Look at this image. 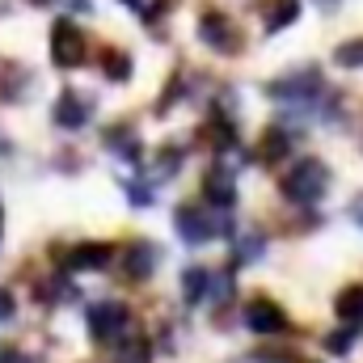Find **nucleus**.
Instances as JSON below:
<instances>
[{"instance_id":"1","label":"nucleus","mask_w":363,"mask_h":363,"mask_svg":"<svg viewBox=\"0 0 363 363\" xmlns=\"http://www.w3.org/2000/svg\"><path fill=\"white\" fill-rule=\"evenodd\" d=\"M325 190H330V169H325L317 157L296 161V165L287 169V178H283V194H287L291 203H300V207L321 203V194H325Z\"/></svg>"},{"instance_id":"2","label":"nucleus","mask_w":363,"mask_h":363,"mask_svg":"<svg viewBox=\"0 0 363 363\" xmlns=\"http://www.w3.org/2000/svg\"><path fill=\"white\" fill-rule=\"evenodd\" d=\"M51 60H55L60 68L85 64V34H81L72 21H55V30H51Z\"/></svg>"},{"instance_id":"3","label":"nucleus","mask_w":363,"mask_h":363,"mask_svg":"<svg viewBox=\"0 0 363 363\" xmlns=\"http://www.w3.org/2000/svg\"><path fill=\"white\" fill-rule=\"evenodd\" d=\"M174 224H178V237L182 241H190V245H203V241H211V237L224 228V220L207 216L203 207H178Z\"/></svg>"},{"instance_id":"4","label":"nucleus","mask_w":363,"mask_h":363,"mask_svg":"<svg viewBox=\"0 0 363 363\" xmlns=\"http://www.w3.org/2000/svg\"><path fill=\"white\" fill-rule=\"evenodd\" d=\"M123 330H127V308L123 304L106 300V304H93L89 308V334L97 342H114Z\"/></svg>"},{"instance_id":"5","label":"nucleus","mask_w":363,"mask_h":363,"mask_svg":"<svg viewBox=\"0 0 363 363\" xmlns=\"http://www.w3.org/2000/svg\"><path fill=\"white\" fill-rule=\"evenodd\" d=\"M245 325H250L254 334H283V330H287V317H283V308L271 304V300H250Z\"/></svg>"},{"instance_id":"6","label":"nucleus","mask_w":363,"mask_h":363,"mask_svg":"<svg viewBox=\"0 0 363 363\" xmlns=\"http://www.w3.org/2000/svg\"><path fill=\"white\" fill-rule=\"evenodd\" d=\"M55 123H60V127H85V123H89V97H81V93L68 89L55 101Z\"/></svg>"},{"instance_id":"7","label":"nucleus","mask_w":363,"mask_h":363,"mask_svg":"<svg viewBox=\"0 0 363 363\" xmlns=\"http://www.w3.org/2000/svg\"><path fill=\"white\" fill-rule=\"evenodd\" d=\"M64 262H68L72 271H101V267L110 262V245H101V241L77 245V250H68V254H64Z\"/></svg>"},{"instance_id":"8","label":"nucleus","mask_w":363,"mask_h":363,"mask_svg":"<svg viewBox=\"0 0 363 363\" xmlns=\"http://www.w3.org/2000/svg\"><path fill=\"white\" fill-rule=\"evenodd\" d=\"M313 93H321V81H317V72L308 68V72H300V77H283V81H274L271 85V97H313Z\"/></svg>"},{"instance_id":"9","label":"nucleus","mask_w":363,"mask_h":363,"mask_svg":"<svg viewBox=\"0 0 363 363\" xmlns=\"http://www.w3.org/2000/svg\"><path fill=\"white\" fill-rule=\"evenodd\" d=\"M199 34H203L216 51H237V47H233V43H237V34H233V26H228L220 13H207V17L199 21Z\"/></svg>"},{"instance_id":"10","label":"nucleus","mask_w":363,"mask_h":363,"mask_svg":"<svg viewBox=\"0 0 363 363\" xmlns=\"http://www.w3.org/2000/svg\"><path fill=\"white\" fill-rule=\"evenodd\" d=\"M203 194H207V203H211V207L228 211V207H233V199H237L233 174H220V169H211V174H207V182H203Z\"/></svg>"},{"instance_id":"11","label":"nucleus","mask_w":363,"mask_h":363,"mask_svg":"<svg viewBox=\"0 0 363 363\" xmlns=\"http://www.w3.org/2000/svg\"><path fill=\"white\" fill-rule=\"evenodd\" d=\"M334 313H338V321H342V325L363 330V287H347V291L334 300Z\"/></svg>"},{"instance_id":"12","label":"nucleus","mask_w":363,"mask_h":363,"mask_svg":"<svg viewBox=\"0 0 363 363\" xmlns=\"http://www.w3.org/2000/svg\"><path fill=\"white\" fill-rule=\"evenodd\" d=\"M262 13H267V17H262V30L274 34V30H283V26H291V21L300 17V4H296V0H267Z\"/></svg>"},{"instance_id":"13","label":"nucleus","mask_w":363,"mask_h":363,"mask_svg":"<svg viewBox=\"0 0 363 363\" xmlns=\"http://www.w3.org/2000/svg\"><path fill=\"white\" fill-rule=\"evenodd\" d=\"M123 267H127V274H131V279H148V274H152V267H157V250H152V245H131Z\"/></svg>"},{"instance_id":"14","label":"nucleus","mask_w":363,"mask_h":363,"mask_svg":"<svg viewBox=\"0 0 363 363\" xmlns=\"http://www.w3.org/2000/svg\"><path fill=\"white\" fill-rule=\"evenodd\" d=\"M207 291H211V271H203V267H190V271L182 274V296H186L190 304L207 300Z\"/></svg>"},{"instance_id":"15","label":"nucleus","mask_w":363,"mask_h":363,"mask_svg":"<svg viewBox=\"0 0 363 363\" xmlns=\"http://www.w3.org/2000/svg\"><path fill=\"white\" fill-rule=\"evenodd\" d=\"M287 144H291V135H287V131H279V127L267 131V135H262V144H258V148H262V161H279V157L287 152Z\"/></svg>"},{"instance_id":"16","label":"nucleus","mask_w":363,"mask_h":363,"mask_svg":"<svg viewBox=\"0 0 363 363\" xmlns=\"http://www.w3.org/2000/svg\"><path fill=\"white\" fill-rule=\"evenodd\" d=\"M106 72H110L114 81H127V77H131V60H127V55H114V51H110V55H106Z\"/></svg>"},{"instance_id":"17","label":"nucleus","mask_w":363,"mask_h":363,"mask_svg":"<svg viewBox=\"0 0 363 363\" xmlns=\"http://www.w3.org/2000/svg\"><path fill=\"white\" fill-rule=\"evenodd\" d=\"M338 64H342V68H359L363 64V43H347V47H338Z\"/></svg>"},{"instance_id":"18","label":"nucleus","mask_w":363,"mask_h":363,"mask_svg":"<svg viewBox=\"0 0 363 363\" xmlns=\"http://www.w3.org/2000/svg\"><path fill=\"white\" fill-rule=\"evenodd\" d=\"M13 308H17V304H13V296L0 287V321H9V317H13Z\"/></svg>"},{"instance_id":"19","label":"nucleus","mask_w":363,"mask_h":363,"mask_svg":"<svg viewBox=\"0 0 363 363\" xmlns=\"http://www.w3.org/2000/svg\"><path fill=\"white\" fill-rule=\"evenodd\" d=\"M0 363H34V359H30L26 351H4V355H0Z\"/></svg>"},{"instance_id":"20","label":"nucleus","mask_w":363,"mask_h":363,"mask_svg":"<svg viewBox=\"0 0 363 363\" xmlns=\"http://www.w3.org/2000/svg\"><path fill=\"white\" fill-rule=\"evenodd\" d=\"M355 220H359V224H363V199H359V203H355Z\"/></svg>"},{"instance_id":"21","label":"nucleus","mask_w":363,"mask_h":363,"mask_svg":"<svg viewBox=\"0 0 363 363\" xmlns=\"http://www.w3.org/2000/svg\"><path fill=\"white\" fill-rule=\"evenodd\" d=\"M123 4H131V9H135V4H144V0H123Z\"/></svg>"},{"instance_id":"22","label":"nucleus","mask_w":363,"mask_h":363,"mask_svg":"<svg viewBox=\"0 0 363 363\" xmlns=\"http://www.w3.org/2000/svg\"><path fill=\"white\" fill-rule=\"evenodd\" d=\"M321 4H334V0H321Z\"/></svg>"}]
</instances>
